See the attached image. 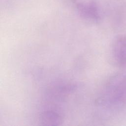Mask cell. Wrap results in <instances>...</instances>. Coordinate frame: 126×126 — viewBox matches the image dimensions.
I'll return each instance as SVG.
<instances>
[{"label": "cell", "mask_w": 126, "mask_h": 126, "mask_svg": "<svg viewBox=\"0 0 126 126\" xmlns=\"http://www.w3.org/2000/svg\"><path fill=\"white\" fill-rule=\"evenodd\" d=\"M79 14L84 19L92 22H96L100 18L96 5L93 3H80L77 5Z\"/></svg>", "instance_id": "2"}, {"label": "cell", "mask_w": 126, "mask_h": 126, "mask_svg": "<svg viewBox=\"0 0 126 126\" xmlns=\"http://www.w3.org/2000/svg\"><path fill=\"white\" fill-rule=\"evenodd\" d=\"M111 51L115 63L118 65L126 63V35L120 36L114 40Z\"/></svg>", "instance_id": "1"}, {"label": "cell", "mask_w": 126, "mask_h": 126, "mask_svg": "<svg viewBox=\"0 0 126 126\" xmlns=\"http://www.w3.org/2000/svg\"><path fill=\"white\" fill-rule=\"evenodd\" d=\"M63 117L57 111L47 110L43 111L39 115V122L44 126H58L63 122Z\"/></svg>", "instance_id": "3"}]
</instances>
